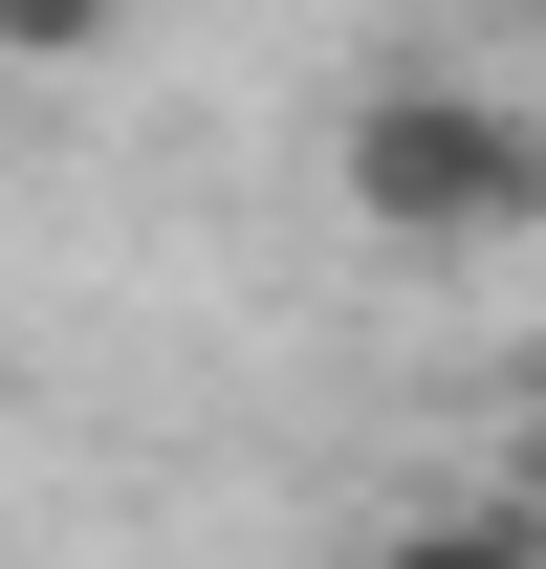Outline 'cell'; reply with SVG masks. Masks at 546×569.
<instances>
[{
	"label": "cell",
	"mask_w": 546,
	"mask_h": 569,
	"mask_svg": "<svg viewBox=\"0 0 546 569\" xmlns=\"http://www.w3.org/2000/svg\"><path fill=\"white\" fill-rule=\"evenodd\" d=\"M350 219L372 241H415V263H459V241H525L546 219V132L503 110V88H372L350 110Z\"/></svg>",
	"instance_id": "obj_1"
},
{
	"label": "cell",
	"mask_w": 546,
	"mask_h": 569,
	"mask_svg": "<svg viewBox=\"0 0 546 569\" xmlns=\"http://www.w3.org/2000/svg\"><path fill=\"white\" fill-rule=\"evenodd\" d=\"M372 569H546V526H525V503H415Z\"/></svg>",
	"instance_id": "obj_2"
},
{
	"label": "cell",
	"mask_w": 546,
	"mask_h": 569,
	"mask_svg": "<svg viewBox=\"0 0 546 569\" xmlns=\"http://www.w3.org/2000/svg\"><path fill=\"white\" fill-rule=\"evenodd\" d=\"M110 44H132V0H0V67H22V88L110 67Z\"/></svg>",
	"instance_id": "obj_3"
},
{
	"label": "cell",
	"mask_w": 546,
	"mask_h": 569,
	"mask_svg": "<svg viewBox=\"0 0 546 569\" xmlns=\"http://www.w3.org/2000/svg\"><path fill=\"white\" fill-rule=\"evenodd\" d=\"M525 22H546V0H525Z\"/></svg>",
	"instance_id": "obj_4"
},
{
	"label": "cell",
	"mask_w": 546,
	"mask_h": 569,
	"mask_svg": "<svg viewBox=\"0 0 546 569\" xmlns=\"http://www.w3.org/2000/svg\"><path fill=\"white\" fill-rule=\"evenodd\" d=\"M525 241H546V219H525Z\"/></svg>",
	"instance_id": "obj_5"
}]
</instances>
